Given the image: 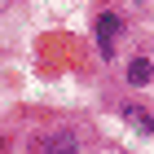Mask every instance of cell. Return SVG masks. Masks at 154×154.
Wrapping results in <instances>:
<instances>
[{
  "label": "cell",
  "instance_id": "cell-1",
  "mask_svg": "<svg viewBox=\"0 0 154 154\" xmlns=\"http://www.w3.org/2000/svg\"><path fill=\"white\" fill-rule=\"evenodd\" d=\"M44 154H79V137L71 128H53L44 137Z\"/></svg>",
  "mask_w": 154,
  "mask_h": 154
},
{
  "label": "cell",
  "instance_id": "cell-2",
  "mask_svg": "<svg viewBox=\"0 0 154 154\" xmlns=\"http://www.w3.org/2000/svg\"><path fill=\"white\" fill-rule=\"evenodd\" d=\"M123 75H128V84H132V88H150V79H154V62L145 57V53H137V57L123 66Z\"/></svg>",
  "mask_w": 154,
  "mask_h": 154
},
{
  "label": "cell",
  "instance_id": "cell-3",
  "mask_svg": "<svg viewBox=\"0 0 154 154\" xmlns=\"http://www.w3.org/2000/svg\"><path fill=\"white\" fill-rule=\"evenodd\" d=\"M119 31H123V18H119V13H101V18H97V40H115Z\"/></svg>",
  "mask_w": 154,
  "mask_h": 154
}]
</instances>
